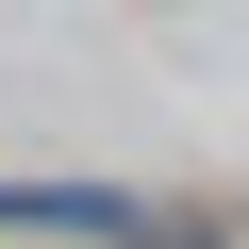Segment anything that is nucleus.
<instances>
[{"mask_svg":"<svg viewBox=\"0 0 249 249\" xmlns=\"http://www.w3.org/2000/svg\"><path fill=\"white\" fill-rule=\"evenodd\" d=\"M0 232H67V249H116V232H133V199H116V183H0Z\"/></svg>","mask_w":249,"mask_h":249,"instance_id":"f257e3e1","label":"nucleus"},{"mask_svg":"<svg viewBox=\"0 0 249 249\" xmlns=\"http://www.w3.org/2000/svg\"><path fill=\"white\" fill-rule=\"evenodd\" d=\"M116 249H232V232H199V216H150V199H133V232H116Z\"/></svg>","mask_w":249,"mask_h":249,"instance_id":"f03ea898","label":"nucleus"}]
</instances>
